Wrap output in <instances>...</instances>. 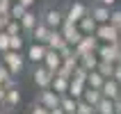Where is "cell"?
Returning a JSON list of instances; mask_svg holds the SVG:
<instances>
[{
  "instance_id": "7",
  "label": "cell",
  "mask_w": 121,
  "mask_h": 114,
  "mask_svg": "<svg viewBox=\"0 0 121 114\" xmlns=\"http://www.w3.org/2000/svg\"><path fill=\"white\" fill-rule=\"evenodd\" d=\"M98 37L96 34H82L80 41L73 46V53L80 57V55H87V53H96V48H98Z\"/></svg>"
},
{
  "instance_id": "32",
  "label": "cell",
  "mask_w": 121,
  "mask_h": 114,
  "mask_svg": "<svg viewBox=\"0 0 121 114\" xmlns=\"http://www.w3.org/2000/svg\"><path fill=\"white\" fill-rule=\"evenodd\" d=\"M27 114H50V110H48V107H43L41 103L32 101V103H30V107H27Z\"/></svg>"
},
{
  "instance_id": "37",
  "label": "cell",
  "mask_w": 121,
  "mask_h": 114,
  "mask_svg": "<svg viewBox=\"0 0 121 114\" xmlns=\"http://www.w3.org/2000/svg\"><path fill=\"white\" fill-rule=\"evenodd\" d=\"M7 21H9V14H0V32L5 30V25H7Z\"/></svg>"
},
{
  "instance_id": "3",
  "label": "cell",
  "mask_w": 121,
  "mask_h": 114,
  "mask_svg": "<svg viewBox=\"0 0 121 114\" xmlns=\"http://www.w3.org/2000/svg\"><path fill=\"white\" fill-rule=\"evenodd\" d=\"M87 14H89V5L82 2V0H66V2H64V16H66L64 21L78 23V21L85 18Z\"/></svg>"
},
{
  "instance_id": "8",
  "label": "cell",
  "mask_w": 121,
  "mask_h": 114,
  "mask_svg": "<svg viewBox=\"0 0 121 114\" xmlns=\"http://www.w3.org/2000/svg\"><path fill=\"white\" fill-rule=\"evenodd\" d=\"M46 50H48L46 43H41V41H30L27 48H25V57H27L30 64H41L43 57H46Z\"/></svg>"
},
{
  "instance_id": "45",
  "label": "cell",
  "mask_w": 121,
  "mask_h": 114,
  "mask_svg": "<svg viewBox=\"0 0 121 114\" xmlns=\"http://www.w3.org/2000/svg\"><path fill=\"white\" fill-rule=\"evenodd\" d=\"M0 112H2V103H0Z\"/></svg>"
},
{
  "instance_id": "16",
  "label": "cell",
  "mask_w": 121,
  "mask_h": 114,
  "mask_svg": "<svg viewBox=\"0 0 121 114\" xmlns=\"http://www.w3.org/2000/svg\"><path fill=\"white\" fill-rule=\"evenodd\" d=\"M48 34H50V27H48L46 23L39 18V23H37V25H34V30L30 32V39H32V41H41V43H46V41H48Z\"/></svg>"
},
{
  "instance_id": "38",
  "label": "cell",
  "mask_w": 121,
  "mask_h": 114,
  "mask_svg": "<svg viewBox=\"0 0 121 114\" xmlns=\"http://www.w3.org/2000/svg\"><path fill=\"white\" fill-rule=\"evenodd\" d=\"M94 2H101L105 7H117V0H94Z\"/></svg>"
},
{
  "instance_id": "12",
  "label": "cell",
  "mask_w": 121,
  "mask_h": 114,
  "mask_svg": "<svg viewBox=\"0 0 121 114\" xmlns=\"http://www.w3.org/2000/svg\"><path fill=\"white\" fill-rule=\"evenodd\" d=\"M110 12H112V7H105L101 2H94L91 0V5H89V16L96 18V23H108L110 21Z\"/></svg>"
},
{
  "instance_id": "14",
  "label": "cell",
  "mask_w": 121,
  "mask_h": 114,
  "mask_svg": "<svg viewBox=\"0 0 121 114\" xmlns=\"http://www.w3.org/2000/svg\"><path fill=\"white\" fill-rule=\"evenodd\" d=\"M41 64H43L50 73H57V71H60V66H62V55H60V50L48 48V50H46V57H43V62H41Z\"/></svg>"
},
{
  "instance_id": "29",
  "label": "cell",
  "mask_w": 121,
  "mask_h": 114,
  "mask_svg": "<svg viewBox=\"0 0 121 114\" xmlns=\"http://www.w3.org/2000/svg\"><path fill=\"white\" fill-rule=\"evenodd\" d=\"M25 12H27V7L23 5V2H18V0H14V2H12V9H9V16L16 18V21H21Z\"/></svg>"
},
{
  "instance_id": "44",
  "label": "cell",
  "mask_w": 121,
  "mask_h": 114,
  "mask_svg": "<svg viewBox=\"0 0 121 114\" xmlns=\"http://www.w3.org/2000/svg\"><path fill=\"white\" fill-rule=\"evenodd\" d=\"M5 114H16V112H14V110H9V112H7V110H5Z\"/></svg>"
},
{
  "instance_id": "35",
  "label": "cell",
  "mask_w": 121,
  "mask_h": 114,
  "mask_svg": "<svg viewBox=\"0 0 121 114\" xmlns=\"http://www.w3.org/2000/svg\"><path fill=\"white\" fill-rule=\"evenodd\" d=\"M12 2H14V0H0V14H9Z\"/></svg>"
},
{
  "instance_id": "39",
  "label": "cell",
  "mask_w": 121,
  "mask_h": 114,
  "mask_svg": "<svg viewBox=\"0 0 121 114\" xmlns=\"http://www.w3.org/2000/svg\"><path fill=\"white\" fill-rule=\"evenodd\" d=\"M18 2H23V5L30 9V7H34V2H37V0H18Z\"/></svg>"
},
{
  "instance_id": "50",
  "label": "cell",
  "mask_w": 121,
  "mask_h": 114,
  "mask_svg": "<svg viewBox=\"0 0 121 114\" xmlns=\"http://www.w3.org/2000/svg\"><path fill=\"white\" fill-rule=\"evenodd\" d=\"M114 114H121V112H114Z\"/></svg>"
},
{
  "instance_id": "42",
  "label": "cell",
  "mask_w": 121,
  "mask_h": 114,
  "mask_svg": "<svg viewBox=\"0 0 121 114\" xmlns=\"http://www.w3.org/2000/svg\"><path fill=\"white\" fill-rule=\"evenodd\" d=\"M114 112H121V98H117V101H114Z\"/></svg>"
},
{
  "instance_id": "22",
  "label": "cell",
  "mask_w": 121,
  "mask_h": 114,
  "mask_svg": "<svg viewBox=\"0 0 121 114\" xmlns=\"http://www.w3.org/2000/svg\"><path fill=\"white\" fill-rule=\"evenodd\" d=\"M98 53H87V55H80V66L87 68V71H94L98 66Z\"/></svg>"
},
{
  "instance_id": "48",
  "label": "cell",
  "mask_w": 121,
  "mask_h": 114,
  "mask_svg": "<svg viewBox=\"0 0 121 114\" xmlns=\"http://www.w3.org/2000/svg\"><path fill=\"white\" fill-rule=\"evenodd\" d=\"M119 98H121V91H119Z\"/></svg>"
},
{
  "instance_id": "13",
  "label": "cell",
  "mask_w": 121,
  "mask_h": 114,
  "mask_svg": "<svg viewBox=\"0 0 121 114\" xmlns=\"http://www.w3.org/2000/svg\"><path fill=\"white\" fill-rule=\"evenodd\" d=\"M18 23H21V30H23V34H27V37H30V32L34 30V25L39 23V12H34L32 7H30V9L23 14V18H21Z\"/></svg>"
},
{
  "instance_id": "36",
  "label": "cell",
  "mask_w": 121,
  "mask_h": 114,
  "mask_svg": "<svg viewBox=\"0 0 121 114\" xmlns=\"http://www.w3.org/2000/svg\"><path fill=\"white\" fill-rule=\"evenodd\" d=\"M112 78L121 84V62H117V64H114V73H112Z\"/></svg>"
},
{
  "instance_id": "2",
  "label": "cell",
  "mask_w": 121,
  "mask_h": 114,
  "mask_svg": "<svg viewBox=\"0 0 121 114\" xmlns=\"http://www.w3.org/2000/svg\"><path fill=\"white\" fill-rule=\"evenodd\" d=\"M39 18L46 23L50 30H60L62 23H64V7H55L53 2H48V5H43L39 9Z\"/></svg>"
},
{
  "instance_id": "34",
  "label": "cell",
  "mask_w": 121,
  "mask_h": 114,
  "mask_svg": "<svg viewBox=\"0 0 121 114\" xmlns=\"http://www.w3.org/2000/svg\"><path fill=\"white\" fill-rule=\"evenodd\" d=\"M5 50H9V34L2 30L0 32V53H5Z\"/></svg>"
},
{
  "instance_id": "46",
  "label": "cell",
  "mask_w": 121,
  "mask_h": 114,
  "mask_svg": "<svg viewBox=\"0 0 121 114\" xmlns=\"http://www.w3.org/2000/svg\"><path fill=\"white\" fill-rule=\"evenodd\" d=\"M119 46H121V37H119Z\"/></svg>"
},
{
  "instance_id": "24",
  "label": "cell",
  "mask_w": 121,
  "mask_h": 114,
  "mask_svg": "<svg viewBox=\"0 0 121 114\" xmlns=\"http://www.w3.org/2000/svg\"><path fill=\"white\" fill-rule=\"evenodd\" d=\"M82 98H85L87 103H91V105L96 107V105H98V101L103 98V94H101V89H94V87H89V84H87V87H85V94H82Z\"/></svg>"
},
{
  "instance_id": "23",
  "label": "cell",
  "mask_w": 121,
  "mask_h": 114,
  "mask_svg": "<svg viewBox=\"0 0 121 114\" xmlns=\"http://www.w3.org/2000/svg\"><path fill=\"white\" fill-rule=\"evenodd\" d=\"M85 87H87V82H85V80L71 78V84H69V94L73 96V98H82V94H85Z\"/></svg>"
},
{
  "instance_id": "40",
  "label": "cell",
  "mask_w": 121,
  "mask_h": 114,
  "mask_svg": "<svg viewBox=\"0 0 121 114\" xmlns=\"http://www.w3.org/2000/svg\"><path fill=\"white\" fill-rule=\"evenodd\" d=\"M50 114H66V112H64V110L57 105V107H53V110H50Z\"/></svg>"
},
{
  "instance_id": "4",
  "label": "cell",
  "mask_w": 121,
  "mask_h": 114,
  "mask_svg": "<svg viewBox=\"0 0 121 114\" xmlns=\"http://www.w3.org/2000/svg\"><path fill=\"white\" fill-rule=\"evenodd\" d=\"M96 37H98V41H103V43H117L121 37V30L119 27H114L112 23H98V27H96Z\"/></svg>"
},
{
  "instance_id": "31",
  "label": "cell",
  "mask_w": 121,
  "mask_h": 114,
  "mask_svg": "<svg viewBox=\"0 0 121 114\" xmlns=\"http://www.w3.org/2000/svg\"><path fill=\"white\" fill-rule=\"evenodd\" d=\"M5 32L7 34H21L23 30H21V23H18V21L9 16V21H7V25H5Z\"/></svg>"
},
{
  "instance_id": "21",
  "label": "cell",
  "mask_w": 121,
  "mask_h": 114,
  "mask_svg": "<svg viewBox=\"0 0 121 114\" xmlns=\"http://www.w3.org/2000/svg\"><path fill=\"white\" fill-rule=\"evenodd\" d=\"M78 27H80V32L82 34H94L96 32V27H98V23H96V18H91V16H85V18L78 21Z\"/></svg>"
},
{
  "instance_id": "1",
  "label": "cell",
  "mask_w": 121,
  "mask_h": 114,
  "mask_svg": "<svg viewBox=\"0 0 121 114\" xmlns=\"http://www.w3.org/2000/svg\"><path fill=\"white\" fill-rule=\"evenodd\" d=\"M0 62L16 78H21V75L25 73V66H27V57L23 55V50H5V53H0Z\"/></svg>"
},
{
  "instance_id": "5",
  "label": "cell",
  "mask_w": 121,
  "mask_h": 114,
  "mask_svg": "<svg viewBox=\"0 0 121 114\" xmlns=\"http://www.w3.org/2000/svg\"><path fill=\"white\" fill-rule=\"evenodd\" d=\"M53 75L43 64H32V82L37 89H48L50 87V82H53Z\"/></svg>"
},
{
  "instance_id": "6",
  "label": "cell",
  "mask_w": 121,
  "mask_h": 114,
  "mask_svg": "<svg viewBox=\"0 0 121 114\" xmlns=\"http://www.w3.org/2000/svg\"><path fill=\"white\" fill-rule=\"evenodd\" d=\"M96 53H98V59H105V62H121V46L119 41L117 43H98V48H96Z\"/></svg>"
},
{
  "instance_id": "20",
  "label": "cell",
  "mask_w": 121,
  "mask_h": 114,
  "mask_svg": "<svg viewBox=\"0 0 121 114\" xmlns=\"http://www.w3.org/2000/svg\"><path fill=\"white\" fill-rule=\"evenodd\" d=\"M60 107L66 114H75V107H78V98H73L71 94H62L60 96Z\"/></svg>"
},
{
  "instance_id": "33",
  "label": "cell",
  "mask_w": 121,
  "mask_h": 114,
  "mask_svg": "<svg viewBox=\"0 0 121 114\" xmlns=\"http://www.w3.org/2000/svg\"><path fill=\"white\" fill-rule=\"evenodd\" d=\"M110 23L121 30V7H112V12H110Z\"/></svg>"
},
{
  "instance_id": "43",
  "label": "cell",
  "mask_w": 121,
  "mask_h": 114,
  "mask_svg": "<svg viewBox=\"0 0 121 114\" xmlns=\"http://www.w3.org/2000/svg\"><path fill=\"white\" fill-rule=\"evenodd\" d=\"M41 5H48V2H53V0H39Z\"/></svg>"
},
{
  "instance_id": "27",
  "label": "cell",
  "mask_w": 121,
  "mask_h": 114,
  "mask_svg": "<svg viewBox=\"0 0 121 114\" xmlns=\"http://www.w3.org/2000/svg\"><path fill=\"white\" fill-rule=\"evenodd\" d=\"M103 82H105V78H103L101 73H98V71H89V75H87V84L89 87H94V89H101L103 87Z\"/></svg>"
},
{
  "instance_id": "26",
  "label": "cell",
  "mask_w": 121,
  "mask_h": 114,
  "mask_svg": "<svg viewBox=\"0 0 121 114\" xmlns=\"http://www.w3.org/2000/svg\"><path fill=\"white\" fill-rule=\"evenodd\" d=\"M9 50H25V37L21 34H9Z\"/></svg>"
},
{
  "instance_id": "9",
  "label": "cell",
  "mask_w": 121,
  "mask_h": 114,
  "mask_svg": "<svg viewBox=\"0 0 121 114\" xmlns=\"http://www.w3.org/2000/svg\"><path fill=\"white\" fill-rule=\"evenodd\" d=\"M37 103H41L43 107H48V110H53V107H57L60 105V94L55 91V89H37V98H34Z\"/></svg>"
},
{
  "instance_id": "10",
  "label": "cell",
  "mask_w": 121,
  "mask_h": 114,
  "mask_svg": "<svg viewBox=\"0 0 121 114\" xmlns=\"http://www.w3.org/2000/svg\"><path fill=\"white\" fill-rule=\"evenodd\" d=\"M60 30H62V37H64V41H66L69 46H75V43L80 41V37H82L78 23H73V21H64Z\"/></svg>"
},
{
  "instance_id": "18",
  "label": "cell",
  "mask_w": 121,
  "mask_h": 114,
  "mask_svg": "<svg viewBox=\"0 0 121 114\" xmlns=\"http://www.w3.org/2000/svg\"><path fill=\"white\" fill-rule=\"evenodd\" d=\"M46 46L53 48V50H62V48L66 46V41H64V37H62V30H50Z\"/></svg>"
},
{
  "instance_id": "47",
  "label": "cell",
  "mask_w": 121,
  "mask_h": 114,
  "mask_svg": "<svg viewBox=\"0 0 121 114\" xmlns=\"http://www.w3.org/2000/svg\"><path fill=\"white\" fill-rule=\"evenodd\" d=\"M0 114H5V110H2V112H0Z\"/></svg>"
},
{
  "instance_id": "49",
  "label": "cell",
  "mask_w": 121,
  "mask_h": 114,
  "mask_svg": "<svg viewBox=\"0 0 121 114\" xmlns=\"http://www.w3.org/2000/svg\"><path fill=\"white\" fill-rule=\"evenodd\" d=\"M94 114H101V112H94Z\"/></svg>"
},
{
  "instance_id": "41",
  "label": "cell",
  "mask_w": 121,
  "mask_h": 114,
  "mask_svg": "<svg viewBox=\"0 0 121 114\" xmlns=\"http://www.w3.org/2000/svg\"><path fill=\"white\" fill-rule=\"evenodd\" d=\"M5 91H7V89H5V84L0 82V103H2V98H5Z\"/></svg>"
},
{
  "instance_id": "19",
  "label": "cell",
  "mask_w": 121,
  "mask_h": 114,
  "mask_svg": "<svg viewBox=\"0 0 121 114\" xmlns=\"http://www.w3.org/2000/svg\"><path fill=\"white\" fill-rule=\"evenodd\" d=\"M0 82L5 84V89H9V87H16V84H18L16 75H14L12 71H9V68H7L5 64H2V62H0Z\"/></svg>"
},
{
  "instance_id": "30",
  "label": "cell",
  "mask_w": 121,
  "mask_h": 114,
  "mask_svg": "<svg viewBox=\"0 0 121 114\" xmlns=\"http://www.w3.org/2000/svg\"><path fill=\"white\" fill-rule=\"evenodd\" d=\"M96 107L91 103H87L85 98H78V107H75V114H94Z\"/></svg>"
},
{
  "instance_id": "11",
  "label": "cell",
  "mask_w": 121,
  "mask_h": 114,
  "mask_svg": "<svg viewBox=\"0 0 121 114\" xmlns=\"http://www.w3.org/2000/svg\"><path fill=\"white\" fill-rule=\"evenodd\" d=\"M21 101H23V96H21V89H18V84L16 87H9L5 91V98H2V110H16L21 105Z\"/></svg>"
},
{
  "instance_id": "25",
  "label": "cell",
  "mask_w": 121,
  "mask_h": 114,
  "mask_svg": "<svg viewBox=\"0 0 121 114\" xmlns=\"http://www.w3.org/2000/svg\"><path fill=\"white\" fill-rule=\"evenodd\" d=\"M96 112H101V114H114V101L103 96L101 101H98V105H96Z\"/></svg>"
},
{
  "instance_id": "15",
  "label": "cell",
  "mask_w": 121,
  "mask_h": 114,
  "mask_svg": "<svg viewBox=\"0 0 121 114\" xmlns=\"http://www.w3.org/2000/svg\"><path fill=\"white\" fill-rule=\"evenodd\" d=\"M119 91H121V84L114 80V78H105V82H103L101 87V94L105 96V98H112V101H117L119 98Z\"/></svg>"
},
{
  "instance_id": "28",
  "label": "cell",
  "mask_w": 121,
  "mask_h": 114,
  "mask_svg": "<svg viewBox=\"0 0 121 114\" xmlns=\"http://www.w3.org/2000/svg\"><path fill=\"white\" fill-rule=\"evenodd\" d=\"M96 71H98L103 78H112V73H114V62L101 59V62H98V66H96Z\"/></svg>"
},
{
  "instance_id": "51",
  "label": "cell",
  "mask_w": 121,
  "mask_h": 114,
  "mask_svg": "<svg viewBox=\"0 0 121 114\" xmlns=\"http://www.w3.org/2000/svg\"><path fill=\"white\" fill-rule=\"evenodd\" d=\"M64 2H66V0H64Z\"/></svg>"
},
{
  "instance_id": "17",
  "label": "cell",
  "mask_w": 121,
  "mask_h": 114,
  "mask_svg": "<svg viewBox=\"0 0 121 114\" xmlns=\"http://www.w3.org/2000/svg\"><path fill=\"white\" fill-rule=\"evenodd\" d=\"M69 84H71V78H64V75L55 73L53 75V82H50V89H55L57 94H69Z\"/></svg>"
}]
</instances>
